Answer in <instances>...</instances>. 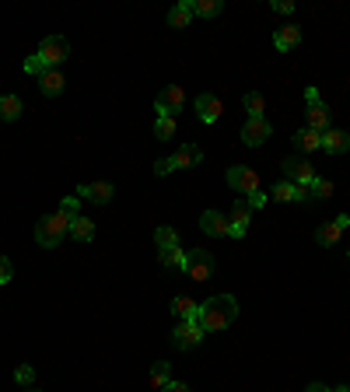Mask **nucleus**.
Wrapping results in <instances>:
<instances>
[{
	"label": "nucleus",
	"instance_id": "obj_1",
	"mask_svg": "<svg viewBox=\"0 0 350 392\" xmlns=\"http://www.w3.org/2000/svg\"><path fill=\"white\" fill-rule=\"evenodd\" d=\"M235 319H238V301H235L231 294H214V298H207L203 305H196V322H200L203 333L228 329Z\"/></svg>",
	"mask_w": 350,
	"mask_h": 392
},
{
	"label": "nucleus",
	"instance_id": "obj_2",
	"mask_svg": "<svg viewBox=\"0 0 350 392\" xmlns=\"http://www.w3.org/2000/svg\"><path fill=\"white\" fill-rule=\"evenodd\" d=\"M67 231H71V217H64V214L57 210V214L39 217V224H36V242H39L43 249H57V245L64 242Z\"/></svg>",
	"mask_w": 350,
	"mask_h": 392
},
{
	"label": "nucleus",
	"instance_id": "obj_3",
	"mask_svg": "<svg viewBox=\"0 0 350 392\" xmlns=\"http://www.w3.org/2000/svg\"><path fill=\"white\" fill-rule=\"evenodd\" d=\"M214 270H217V263H214V252H207V249H193V252H186V273H189V280H210L214 277Z\"/></svg>",
	"mask_w": 350,
	"mask_h": 392
},
{
	"label": "nucleus",
	"instance_id": "obj_4",
	"mask_svg": "<svg viewBox=\"0 0 350 392\" xmlns=\"http://www.w3.org/2000/svg\"><path fill=\"white\" fill-rule=\"evenodd\" d=\"M203 329H200V322L196 319H186V322H179L175 329H172V343H175V350H193V347H200L203 343Z\"/></svg>",
	"mask_w": 350,
	"mask_h": 392
},
{
	"label": "nucleus",
	"instance_id": "obj_5",
	"mask_svg": "<svg viewBox=\"0 0 350 392\" xmlns=\"http://www.w3.org/2000/svg\"><path fill=\"white\" fill-rule=\"evenodd\" d=\"M39 57L46 60V67H57L60 71V64L71 57V43L64 36H46L43 46H39Z\"/></svg>",
	"mask_w": 350,
	"mask_h": 392
},
{
	"label": "nucleus",
	"instance_id": "obj_6",
	"mask_svg": "<svg viewBox=\"0 0 350 392\" xmlns=\"http://www.w3.org/2000/svg\"><path fill=\"white\" fill-rule=\"evenodd\" d=\"M182 106H186V92H182L179 85L161 88L158 99H154V112H158V116H172V119H175V112H179Z\"/></svg>",
	"mask_w": 350,
	"mask_h": 392
},
{
	"label": "nucleus",
	"instance_id": "obj_7",
	"mask_svg": "<svg viewBox=\"0 0 350 392\" xmlns=\"http://www.w3.org/2000/svg\"><path fill=\"white\" fill-rule=\"evenodd\" d=\"M224 179H228V186H231V189H238V193H245V196L259 189V172H256V168H249V165H231Z\"/></svg>",
	"mask_w": 350,
	"mask_h": 392
},
{
	"label": "nucleus",
	"instance_id": "obj_8",
	"mask_svg": "<svg viewBox=\"0 0 350 392\" xmlns=\"http://www.w3.org/2000/svg\"><path fill=\"white\" fill-rule=\"evenodd\" d=\"M284 179L287 182H294V186H301V182H315L319 175H315V165H308V161H301V158H284Z\"/></svg>",
	"mask_w": 350,
	"mask_h": 392
},
{
	"label": "nucleus",
	"instance_id": "obj_9",
	"mask_svg": "<svg viewBox=\"0 0 350 392\" xmlns=\"http://www.w3.org/2000/svg\"><path fill=\"white\" fill-rule=\"evenodd\" d=\"M347 228H350V217H347V214H340L336 221H329V224L315 228V245H322V249H333Z\"/></svg>",
	"mask_w": 350,
	"mask_h": 392
},
{
	"label": "nucleus",
	"instance_id": "obj_10",
	"mask_svg": "<svg viewBox=\"0 0 350 392\" xmlns=\"http://www.w3.org/2000/svg\"><path fill=\"white\" fill-rule=\"evenodd\" d=\"M221 112H224V106H221V99H217L214 92H203V95L196 99V116H200L203 126H214V123L221 119Z\"/></svg>",
	"mask_w": 350,
	"mask_h": 392
},
{
	"label": "nucleus",
	"instance_id": "obj_11",
	"mask_svg": "<svg viewBox=\"0 0 350 392\" xmlns=\"http://www.w3.org/2000/svg\"><path fill=\"white\" fill-rule=\"evenodd\" d=\"M270 133H273V126L259 116V119H245V126H242V140L249 144V147H259V144H266L270 140Z\"/></svg>",
	"mask_w": 350,
	"mask_h": 392
},
{
	"label": "nucleus",
	"instance_id": "obj_12",
	"mask_svg": "<svg viewBox=\"0 0 350 392\" xmlns=\"http://www.w3.org/2000/svg\"><path fill=\"white\" fill-rule=\"evenodd\" d=\"M78 196H81V200H92V203H99V207H105V203L116 196V186H112V182H85V186H78Z\"/></svg>",
	"mask_w": 350,
	"mask_h": 392
},
{
	"label": "nucleus",
	"instance_id": "obj_13",
	"mask_svg": "<svg viewBox=\"0 0 350 392\" xmlns=\"http://www.w3.org/2000/svg\"><path fill=\"white\" fill-rule=\"evenodd\" d=\"M249 221H252V210L245 207V200H238V203L231 207V217H228V238H245Z\"/></svg>",
	"mask_w": 350,
	"mask_h": 392
},
{
	"label": "nucleus",
	"instance_id": "obj_14",
	"mask_svg": "<svg viewBox=\"0 0 350 392\" xmlns=\"http://www.w3.org/2000/svg\"><path fill=\"white\" fill-rule=\"evenodd\" d=\"M200 228H203V235H210V238H228V217L217 214V210H203Z\"/></svg>",
	"mask_w": 350,
	"mask_h": 392
},
{
	"label": "nucleus",
	"instance_id": "obj_15",
	"mask_svg": "<svg viewBox=\"0 0 350 392\" xmlns=\"http://www.w3.org/2000/svg\"><path fill=\"white\" fill-rule=\"evenodd\" d=\"M322 151H326V154H347V151H350V133L329 126V130L322 133Z\"/></svg>",
	"mask_w": 350,
	"mask_h": 392
},
{
	"label": "nucleus",
	"instance_id": "obj_16",
	"mask_svg": "<svg viewBox=\"0 0 350 392\" xmlns=\"http://www.w3.org/2000/svg\"><path fill=\"white\" fill-rule=\"evenodd\" d=\"M203 161V147H196V144H182L175 154H172V165L175 168H196Z\"/></svg>",
	"mask_w": 350,
	"mask_h": 392
},
{
	"label": "nucleus",
	"instance_id": "obj_17",
	"mask_svg": "<svg viewBox=\"0 0 350 392\" xmlns=\"http://www.w3.org/2000/svg\"><path fill=\"white\" fill-rule=\"evenodd\" d=\"M298 43H301V29H298V25H280V29L273 32V46H277L280 53L294 50Z\"/></svg>",
	"mask_w": 350,
	"mask_h": 392
},
{
	"label": "nucleus",
	"instance_id": "obj_18",
	"mask_svg": "<svg viewBox=\"0 0 350 392\" xmlns=\"http://www.w3.org/2000/svg\"><path fill=\"white\" fill-rule=\"evenodd\" d=\"M64 71H57V67H50L43 78H39V88H43V95H50V99H57V95H64Z\"/></svg>",
	"mask_w": 350,
	"mask_h": 392
},
{
	"label": "nucleus",
	"instance_id": "obj_19",
	"mask_svg": "<svg viewBox=\"0 0 350 392\" xmlns=\"http://www.w3.org/2000/svg\"><path fill=\"white\" fill-rule=\"evenodd\" d=\"M305 119H308L305 126H308V130H315V133H326V130H329V123H333V119H329V109H326L322 102H319V106H308Z\"/></svg>",
	"mask_w": 350,
	"mask_h": 392
},
{
	"label": "nucleus",
	"instance_id": "obj_20",
	"mask_svg": "<svg viewBox=\"0 0 350 392\" xmlns=\"http://www.w3.org/2000/svg\"><path fill=\"white\" fill-rule=\"evenodd\" d=\"M189 22H193V0H179L168 11V25L172 29H189Z\"/></svg>",
	"mask_w": 350,
	"mask_h": 392
},
{
	"label": "nucleus",
	"instance_id": "obj_21",
	"mask_svg": "<svg viewBox=\"0 0 350 392\" xmlns=\"http://www.w3.org/2000/svg\"><path fill=\"white\" fill-rule=\"evenodd\" d=\"M22 112H25V106H22L18 95H0V119H4V123L22 119Z\"/></svg>",
	"mask_w": 350,
	"mask_h": 392
},
{
	"label": "nucleus",
	"instance_id": "obj_22",
	"mask_svg": "<svg viewBox=\"0 0 350 392\" xmlns=\"http://www.w3.org/2000/svg\"><path fill=\"white\" fill-rule=\"evenodd\" d=\"M294 147H298V151H319V147H322V133L301 126V130L294 133Z\"/></svg>",
	"mask_w": 350,
	"mask_h": 392
},
{
	"label": "nucleus",
	"instance_id": "obj_23",
	"mask_svg": "<svg viewBox=\"0 0 350 392\" xmlns=\"http://www.w3.org/2000/svg\"><path fill=\"white\" fill-rule=\"evenodd\" d=\"M172 315H175L179 322H186V319H196V301H193V298H186V294L172 298Z\"/></svg>",
	"mask_w": 350,
	"mask_h": 392
},
{
	"label": "nucleus",
	"instance_id": "obj_24",
	"mask_svg": "<svg viewBox=\"0 0 350 392\" xmlns=\"http://www.w3.org/2000/svg\"><path fill=\"white\" fill-rule=\"evenodd\" d=\"M71 235H74L78 242H92V238H95V224H92V217H81V214H78V217L71 221Z\"/></svg>",
	"mask_w": 350,
	"mask_h": 392
},
{
	"label": "nucleus",
	"instance_id": "obj_25",
	"mask_svg": "<svg viewBox=\"0 0 350 392\" xmlns=\"http://www.w3.org/2000/svg\"><path fill=\"white\" fill-rule=\"evenodd\" d=\"M221 11H224L221 0H193V15L196 18H217Z\"/></svg>",
	"mask_w": 350,
	"mask_h": 392
},
{
	"label": "nucleus",
	"instance_id": "obj_26",
	"mask_svg": "<svg viewBox=\"0 0 350 392\" xmlns=\"http://www.w3.org/2000/svg\"><path fill=\"white\" fill-rule=\"evenodd\" d=\"M161 266L165 270H186V252L175 245V249H161Z\"/></svg>",
	"mask_w": 350,
	"mask_h": 392
},
{
	"label": "nucleus",
	"instance_id": "obj_27",
	"mask_svg": "<svg viewBox=\"0 0 350 392\" xmlns=\"http://www.w3.org/2000/svg\"><path fill=\"white\" fill-rule=\"evenodd\" d=\"M147 378H151V385H154V389H165V385L172 382V364H168V361H158V364L151 368V375H147Z\"/></svg>",
	"mask_w": 350,
	"mask_h": 392
},
{
	"label": "nucleus",
	"instance_id": "obj_28",
	"mask_svg": "<svg viewBox=\"0 0 350 392\" xmlns=\"http://www.w3.org/2000/svg\"><path fill=\"white\" fill-rule=\"evenodd\" d=\"M154 245H158V249H175V245H179V231L168 228V224H161V228L154 231Z\"/></svg>",
	"mask_w": 350,
	"mask_h": 392
},
{
	"label": "nucleus",
	"instance_id": "obj_29",
	"mask_svg": "<svg viewBox=\"0 0 350 392\" xmlns=\"http://www.w3.org/2000/svg\"><path fill=\"white\" fill-rule=\"evenodd\" d=\"M242 106H245L249 119H259V116H263V109H266V102H263V95H259V92H249V95L242 99Z\"/></svg>",
	"mask_w": 350,
	"mask_h": 392
},
{
	"label": "nucleus",
	"instance_id": "obj_30",
	"mask_svg": "<svg viewBox=\"0 0 350 392\" xmlns=\"http://www.w3.org/2000/svg\"><path fill=\"white\" fill-rule=\"evenodd\" d=\"M154 137H158V140H172V137H175V119H172V116H158Z\"/></svg>",
	"mask_w": 350,
	"mask_h": 392
},
{
	"label": "nucleus",
	"instance_id": "obj_31",
	"mask_svg": "<svg viewBox=\"0 0 350 392\" xmlns=\"http://www.w3.org/2000/svg\"><path fill=\"white\" fill-rule=\"evenodd\" d=\"M273 200H280V203H291V200H294V182L280 179V182L273 186Z\"/></svg>",
	"mask_w": 350,
	"mask_h": 392
},
{
	"label": "nucleus",
	"instance_id": "obj_32",
	"mask_svg": "<svg viewBox=\"0 0 350 392\" xmlns=\"http://www.w3.org/2000/svg\"><path fill=\"white\" fill-rule=\"evenodd\" d=\"M46 71H50V67H46V60H43V57H39V53H36V57H29V60H25V74H32V78H43V74H46Z\"/></svg>",
	"mask_w": 350,
	"mask_h": 392
},
{
	"label": "nucleus",
	"instance_id": "obj_33",
	"mask_svg": "<svg viewBox=\"0 0 350 392\" xmlns=\"http://www.w3.org/2000/svg\"><path fill=\"white\" fill-rule=\"evenodd\" d=\"M333 196V182L329 179H315L312 182V200H329Z\"/></svg>",
	"mask_w": 350,
	"mask_h": 392
},
{
	"label": "nucleus",
	"instance_id": "obj_34",
	"mask_svg": "<svg viewBox=\"0 0 350 392\" xmlns=\"http://www.w3.org/2000/svg\"><path fill=\"white\" fill-rule=\"evenodd\" d=\"M266 200H270V196H266L263 189H256V193H249V196H245V207H249V210H263V207H266Z\"/></svg>",
	"mask_w": 350,
	"mask_h": 392
},
{
	"label": "nucleus",
	"instance_id": "obj_35",
	"mask_svg": "<svg viewBox=\"0 0 350 392\" xmlns=\"http://www.w3.org/2000/svg\"><path fill=\"white\" fill-rule=\"evenodd\" d=\"M78 207H81V196H67V200L60 203V214L74 221V217H78Z\"/></svg>",
	"mask_w": 350,
	"mask_h": 392
},
{
	"label": "nucleus",
	"instance_id": "obj_36",
	"mask_svg": "<svg viewBox=\"0 0 350 392\" xmlns=\"http://www.w3.org/2000/svg\"><path fill=\"white\" fill-rule=\"evenodd\" d=\"M15 378H18V385H25V389H29V385H32V382H36V371H32V368H29V364H22V368H18V371H15Z\"/></svg>",
	"mask_w": 350,
	"mask_h": 392
},
{
	"label": "nucleus",
	"instance_id": "obj_37",
	"mask_svg": "<svg viewBox=\"0 0 350 392\" xmlns=\"http://www.w3.org/2000/svg\"><path fill=\"white\" fill-rule=\"evenodd\" d=\"M15 277V266L8 263V256H0V284H8Z\"/></svg>",
	"mask_w": 350,
	"mask_h": 392
},
{
	"label": "nucleus",
	"instance_id": "obj_38",
	"mask_svg": "<svg viewBox=\"0 0 350 392\" xmlns=\"http://www.w3.org/2000/svg\"><path fill=\"white\" fill-rule=\"evenodd\" d=\"M294 200H298V203L312 200V182H301V186H294Z\"/></svg>",
	"mask_w": 350,
	"mask_h": 392
},
{
	"label": "nucleus",
	"instance_id": "obj_39",
	"mask_svg": "<svg viewBox=\"0 0 350 392\" xmlns=\"http://www.w3.org/2000/svg\"><path fill=\"white\" fill-rule=\"evenodd\" d=\"M273 11L277 15H291L294 11V0H273Z\"/></svg>",
	"mask_w": 350,
	"mask_h": 392
},
{
	"label": "nucleus",
	"instance_id": "obj_40",
	"mask_svg": "<svg viewBox=\"0 0 350 392\" xmlns=\"http://www.w3.org/2000/svg\"><path fill=\"white\" fill-rule=\"evenodd\" d=\"M175 165H172V158H161V161H154V175H168Z\"/></svg>",
	"mask_w": 350,
	"mask_h": 392
},
{
	"label": "nucleus",
	"instance_id": "obj_41",
	"mask_svg": "<svg viewBox=\"0 0 350 392\" xmlns=\"http://www.w3.org/2000/svg\"><path fill=\"white\" fill-rule=\"evenodd\" d=\"M161 392H189V385H186V382H175V378H172V382H168V385H165Z\"/></svg>",
	"mask_w": 350,
	"mask_h": 392
},
{
	"label": "nucleus",
	"instance_id": "obj_42",
	"mask_svg": "<svg viewBox=\"0 0 350 392\" xmlns=\"http://www.w3.org/2000/svg\"><path fill=\"white\" fill-rule=\"evenodd\" d=\"M305 102H308V106H319V102H322V99H319V88H305Z\"/></svg>",
	"mask_w": 350,
	"mask_h": 392
},
{
	"label": "nucleus",
	"instance_id": "obj_43",
	"mask_svg": "<svg viewBox=\"0 0 350 392\" xmlns=\"http://www.w3.org/2000/svg\"><path fill=\"white\" fill-rule=\"evenodd\" d=\"M305 392H333V389H329V385H322V382H312Z\"/></svg>",
	"mask_w": 350,
	"mask_h": 392
},
{
	"label": "nucleus",
	"instance_id": "obj_44",
	"mask_svg": "<svg viewBox=\"0 0 350 392\" xmlns=\"http://www.w3.org/2000/svg\"><path fill=\"white\" fill-rule=\"evenodd\" d=\"M333 392H350V385H340V389H333Z\"/></svg>",
	"mask_w": 350,
	"mask_h": 392
},
{
	"label": "nucleus",
	"instance_id": "obj_45",
	"mask_svg": "<svg viewBox=\"0 0 350 392\" xmlns=\"http://www.w3.org/2000/svg\"><path fill=\"white\" fill-rule=\"evenodd\" d=\"M25 392H39V389H36V385H29V389H25Z\"/></svg>",
	"mask_w": 350,
	"mask_h": 392
},
{
	"label": "nucleus",
	"instance_id": "obj_46",
	"mask_svg": "<svg viewBox=\"0 0 350 392\" xmlns=\"http://www.w3.org/2000/svg\"><path fill=\"white\" fill-rule=\"evenodd\" d=\"M347 256H350V252H347Z\"/></svg>",
	"mask_w": 350,
	"mask_h": 392
}]
</instances>
